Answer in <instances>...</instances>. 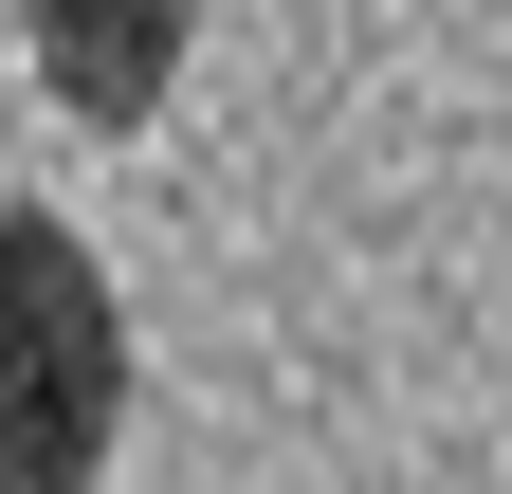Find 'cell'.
Returning <instances> with one entry per match:
<instances>
[{
  "label": "cell",
  "mask_w": 512,
  "mask_h": 494,
  "mask_svg": "<svg viewBox=\"0 0 512 494\" xmlns=\"http://www.w3.org/2000/svg\"><path fill=\"white\" fill-rule=\"evenodd\" d=\"M128 440V312L74 220L0 202V494H92Z\"/></svg>",
  "instance_id": "6da1fadb"
},
{
  "label": "cell",
  "mask_w": 512,
  "mask_h": 494,
  "mask_svg": "<svg viewBox=\"0 0 512 494\" xmlns=\"http://www.w3.org/2000/svg\"><path fill=\"white\" fill-rule=\"evenodd\" d=\"M37 19V92L74 110V129H147L183 92V37H202V0H19Z\"/></svg>",
  "instance_id": "7a4b0ae2"
}]
</instances>
